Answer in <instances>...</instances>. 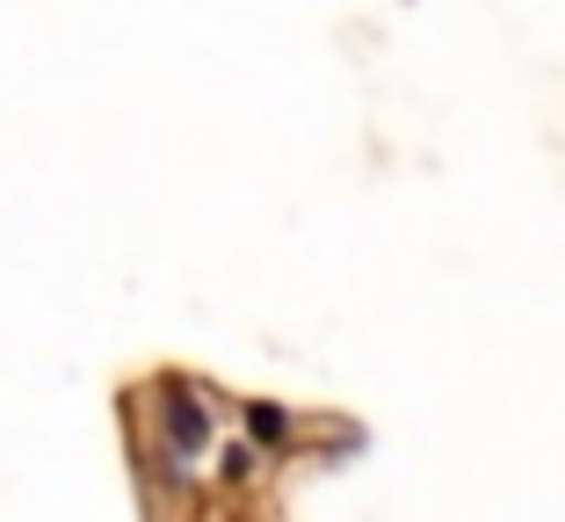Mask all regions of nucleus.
Segmentation results:
<instances>
[{
  "mask_svg": "<svg viewBox=\"0 0 565 522\" xmlns=\"http://www.w3.org/2000/svg\"><path fill=\"white\" fill-rule=\"evenodd\" d=\"M152 422H160V457H167V472L182 479L189 465H196L203 450H211V436H217V406H211V392L196 385V377H152Z\"/></svg>",
  "mask_w": 565,
  "mask_h": 522,
  "instance_id": "obj_1",
  "label": "nucleus"
},
{
  "mask_svg": "<svg viewBox=\"0 0 565 522\" xmlns=\"http://www.w3.org/2000/svg\"><path fill=\"white\" fill-rule=\"evenodd\" d=\"M262 443H254V436H233V443H225V450H217V479H225V487H247V479L254 472H262Z\"/></svg>",
  "mask_w": 565,
  "mask_h": 522,
  "instance_id": "obj_3",
  "label": "nucleus"
},
{
  "mask_svg": "<svg viewBox=\"0 0 565 522\" xmlns=\"http://www.w3.org/2000/svg\"><path fill=\"white\" fill-rule=\"evenodd\" d=\"M239 422H247V436L262 443V450H290V436H298V414L276 400H247L239 406Z\"/></svg>",
  "mask_w": 565,
  "mask_h": 522,
  "instance_id": "obj_2",
  "label": "nucleus"
}]
</instances>
